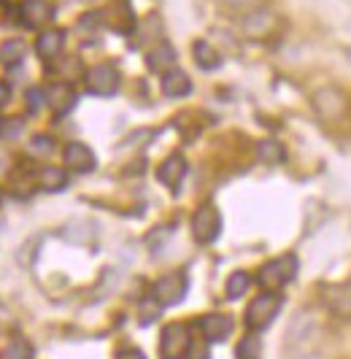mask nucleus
<instances>
[{
	"label": "nucleus",
	"instance_id": "nucleus-13",
	"mask_svg": "<svg viewBox=\"0 0 351 359\" xmlns=\"http://www.w3.org/2000/svg\"><path fill=\"white\" fill-rule=\"evenodd\" d=\"M200 330L206 332L208 341H225L232 332V319L225 313H208V316L200 319Z\"/></svg>",
	"mask_w": 351,
	"mask_h": 359
},
{
	"label": "nucleus",
	"instance_id": "nucleus-14",
	"mask_svg": "<svg viewBox=\"0 0 351 359\" xmlns=\"http://www.w3.org/2000/svg\"><path fill=\"white\" fill-rule=\"evenodd\" d=\"M314 106H316V111L324 116V119H335V116L343 111V95H340V92H335V90L316 92Z\"/></svg>",
	"mask_w": 351,
	"mask_h": 359
},
{
	"label": "nucleus",
	"instance_id": "nucleus-32",
	"mask_svg": "<svg viewBox=\"0 0 351 359\" xmlns=\"http://www.w3.org/2000/svg\"><path fill=\"white\" fill-rule=\"evenodd\" d=\"M122 359H146V357H143V354H140L138 348H133V351H124V354H122Z\"/></svg>",
	"mask_w": 351,
	"mask_h": 359
},
{
	"label": "nucleus",
	"instance_id": "nucleus-28",
	"mask_svg": "<svg viewBox=\"0 0 351 359\" xmlns=\"http://www.w3.org/2000/svg\"><path fill=\"white\" fill-rule=\"evenodd\" d=\"M187 359H208V346L203 341H192L190 351H187Z\"/></svg>",
	"mask_w": 351,
	"mask_h": 359
},
{
	"label": "nucleus",
	"instance_id": "nucleus-20",
	"mask_svg": "<svg viewBox=\"0 0 351 359\" xmlns=\"http://www.w3.org/2000/svg\"><path fill=\"white\" fill-rule=\"evenodd\" d=\"M257 157L265 165H276V162L284 160V146L279 141H263V144L257 146Z\"/></svg>",
	"mask_w": 351,
	"mask_h": 359
},
{
	"label": "nucleus",
	"instance_id": "nucleus-2",
	"mask_svg": "<svg viewBox=\"0 0 351 359\" xmlns=\"http://www.w3.org/2000/svg\"><path fill=\"white\" fill-rule=\"evenodd\" d=\"M222 233V214L216 205H200L192 216V235L197 243H213Z\"/></svg>",
	"mask_w": 351,
	"mask_h": 359
},
{
	"label": "nucleus",
	"instance_id": "nucleus-18",
	"mask_svg": "<svg viewBox=\"0 0 351 359\" xmlns=\"http://www.w3.org/2000/svg\"><path fill=\"white\" fill-rule=\"evenodd\" d=\"M244 27L249 36H265V33L273 27V17H270V11H265V8L251 11V14L244 19Z\"/></svg>",
	"mask_w": 351,
	"mask_h": 359
},
{
	"label": "nucleus",
	"instance_id": "nucleus-6",
	"mask_svg": "<svg viewBox=\"0 0 351 359\" xmlns=\"http://www.w3.org/2000/svg\"><path fill=\"white\" fill-rule=\"evenodd\" d=\"M279 308H281L279 294H260V297H254V303L246 311V324L251 330H265L267 324L273 322V316L279 313Z\"/></svg>",
	"mask_w": 351,
	"mask_h": 359
},
{
	"label": "nucleus",
	"instance_id": "nucleus-23",
	"mask_svg": "<svg viewBox=\"0 0 351 359\" xmlns=\"http://www.w3.org/2000/svg\"><path fill=\"white\" fill-rule=\"evenodd\" d=\"M33 357V348H30V343L17 338V341H11L6 348H3V359H30Z\"/></svg>",
	"mask_w": 351,
	"mask_h": 359
},
{
	"label": "nucleus",
	"instance_id": "nucleus-16",
	"mask_svg": "<svg viewBox=\"0 0 351 359\" xmlns=\"http://www.w3.org/2000/svg\"><path fill=\"white\" fill-rule=\"evenodd\" d=\"M62 43H65V33L62 30H44L38 41H35V52L41 54V57H57L60 49H62Z\"/></svg>",
	"mask_w": 351,
	"mask_h": 359
},
{
	"label": "nucleus",
	"instance_id": "nucleus-19",
	"mask_svg": "<svg viewBox=\"0 0 351 359\" xmlns=\"http://www.w3.org/2000/svg\"><path fill=\"white\" fill-rule=\"evenodd\" d=\"M38 184L44 187V189H49V192H60V189H65V184H68V176H65V170L62 168H41V173H38Z\"/></svg>",
	"mask_w": 351,
	"mask_h": 359
},
{
	"label": "nucleus",
	"instance_id": "nucleus-26",
	"mask_svg": "<svg viewBox=\"0 0 351 359\" xmlns=\"http://www.w3.org/2000/svg\"><path fill=\"white\" fill-rule=\"evenodd\" d=\"M22 127L25 122L14 116V119H0V138H17L19 133H22Z\"/></svg>",
	"mask_w": 351,
	"mask_h": 359
},
{
	"label": "nucleus",
	"instance_id": "nucleus-33",
	"mask_svg": "<svg viewBox=\"0 0 351 359\" xmlns=\"http://www.w3.org/2000/svg\"><path fill=\"white\" fill-rule=\"evenodd\" d=\"M249 3H251V0H227V6H232V8H244Z\"/></svg>",
	"mask_w": 351,
	"mask_h": 359
},
{
	"label": "nucleus",
	"instance_id": "nucleus-22",
	"mask_svg": "<svg viewBox=\"0 0 351 359\" xmlns=\"http://www.w3.org/2000/svg\"><path fill=\"white\" fill-rule=\"evenodd\" d=\"M25 57V43L22 41H6L3 46H0V60L6 62V65H17L19 60Z\"/></svg>",
	"mask_w": 351,
	"mask_h": 359
},
{
	"label": "nucleus",
	"instance_id": "nucleus-10",
	"mask_svg": "<svg viewBox=\"0 0 351 359\" xmlns=\"http://www.w3.org/2000/svg\"><path fill=\"white\" fill-rule=\"evenodd\" d=\"M46 103L52 106L57 116H62V114H68L70 108L76 106V92H73L68 81H57V84H52V90L46 92Z\"/></svg>",
	"mask_w": 351,
	"mask_h": 359
},
{
	"label": "nucleus",
	"instance_id": "nucleus-8",
	"mask_svg": "<svg viewBox=\"0 0 351 359\" xmlns=\"http://www.w3.org/2000/svg\"><path fill=\"white\" fill-rule=\"evenodd\" d=\"M65 165L73 168V170H79V173H89V170H95V151L89 149L87 144H79V141H73V144L65 146Z\"/></svg>",
	"mask_w": 351,
	"mask_h": 359
},
{
	"label": "nucleus",
	"instance_id": "nucleus-9",
	"mask_svg": "<svg viewBox=\"0 0 351 359\" xmlns=\"http://www.w3.org/2000/svg\"><path fill=\"white\" fill-rule=\"evenodd\" d=\"M19 14H22L19 17L22 25H27V27H41V25H46L54 17L52 6L46 0H22Z\"/></svg>",
	"mask_w": 351,
	"mask_h": 359
},
{
	"label": "nucleus",
	"instance_id": "nucleus-24",
	"mask_svg": "<svg viewBox=\"0 0 351 359\" xmlns=\"http://www.w3.org/2000/svg\"><path fill=\"white\" fill-rule=\"evenodd\" d=\"M327 303L333 306L335 313H343V316H351V292H349V289L327 294Z\"/></svg>",
	"mask_w": 351,
	"mask_h": 359
},
{
	"label": "nucleus",
	"instance_id": "nucleus-11",
	"mask_svg": "<svg viewBox=\"0 0 351 359\" xmlns=\"http://www.w3.org/2000/svg\"><path fill=\"white\" fill-rule=\"evenodd\" d=\"M187 176V160L181 157V154H171L168 160L159 165L157 170V179L165 184V187H171V189H178V184H181V179Z\"/></svg>",
	"mask_w": 351,
	"mask_h": 359
},
{
	"label": "nucleus",
	"instance_id": "nucleus-21",
	"mask_svg": "<svg viewBox=\"0 0 351 359\" xmlns=\"http://www.w3.org/2000/svg\"><path fill=\"white\" fill-rule=\"evenodd\" d=\"M251 284V278H249V273L244 270H238V273H232L227 278V297L230 300H238V297H244L246 289Z\"/></svg>",
	"mask_w": 351,
	"mask_h": 359
},
{
	"label": "nucleus",
	"instance_id": "nucleus-31",
	"mask_svg": "<svg viewBox=\"0 0 351 359\" xmlns=\"http://www.w3.org/2000/svg\"><path fill=\"white\" fill-rule=\"evenodd\" d=\"M8 97H11V90H8V84H0V108L8 103Z\"/></svg>",
	"mask_w": 351,
	"mask_h": 359
},
{
	"label": "nucleus",
	"instance_id": "nucleus-25",
	"mask_svg": "<svg viewBox=\"0 0 351 359\" xmlns=\"http://www.w3.org/2000/svg\"><path fill=\"white\" fill-rule=\"evenodd\" d=\"M238 359H260V341L257 338H244L238 343Z\"/></svg>",
	"mask_w": 351,
	"mask_h": 359
},
{
	"label": "nucleus",
	"instance_id": "nucleus-15",
	"mask_svg": "<svg viewBox=\"0 0 351 359\" xmlns=\"http://www.w3.org/2000/svg\"><path fill=\"white\" fill-rule=\"evenodd\" d=\"M176 62V49L171 46V43H157L152 52L146 54V65H149V71H154V73H165V71H171V65Z\"/></svg>",
	"mask_w": 351,
	"mask_h": 359
},
{
	"label": "nucleus",
	"instance_id": "nucleus-1",
	"mask_svg": "<svg viewBox=\"0 0 351 359\" xmlns=\"http://www.w3.org/2000/svg\"><path fill=\"white\" fill-rule=\"evenodd\" d=\"M298 268H300L298 257H295V254H284V257L270 259L267 265L260 268L257 284L263 289H267V292H279L284 284H289V281L298 276Z\"/></svg>",
	"mask_w": 351,
	"mask_h": 359
},
{
	"label": "nucleus",
	"instance_id": "nucleus-7",
	"mask_svg": "<svg viewBox=\"0 0 351 359\" xmlns=\"http://www.w3.org/2000/svg\"><path fill=\"white\" fill-rule=\"evenodd\" d=\"M103 22H108V27H114L117 33H130L135 27V14L130 0H114L111 8L103 11Z\"/></svg>",
	"mask_w": 351,
	"mask_h": 359
},
{
	"label": "nucleus",
	"instance_id": "nucleus-27",
	"mask_svg": "<svg viewBox=\"0 0 351 359\" xmlns=\"http://www.w3.org/2000/svg\"><path fill=\"white\" fill-rule=\"evenodd\" d=\"M46 103V92L41 90V87H33V90H27V108L30 111H41V106Z\"/></svg>",
	"mask_w": 351,
	"mask_h": 359
},
{
	"label": "nucleus",
	"instance_id": "nucleus-3",
	"mask_svg": "<svg viewBox=\"0 0 351 359\" xmlns=\"http://www.w3.org/2000/svg\"><path fill=\"white\" fill-rule=\"evenodd\" d=\"M184 294H187V276L181 270L162 276L152 287V300L159 306H176V303L184 300Z\"/></svg>",
	"mask_w": 351,
	"mask_h": 359
},
{
	"label": "nucleus",
	"instance_id": "nucleus-29",
	"mask_svg": "<svg viewBox=\"0 0 351 359\" xmlns=\"http://www.w3.org/2000/svg\"><path fill=\"white\" fill-rule=\"evenodd\" d=\"M30 149H33L35 154H46V151H52V138L49 135H35Z\"/></svg>",
	"mask_w": 351,
	"mask_h": 359
},
{
	"label": "nucleus",
	"instance_id": "nucleus-4",
	"mask_svg": "<svg viewBox=\"0 0 351 359\" xmlns=\"http://www.w3.org/2000/svg\"><path fill=\"white\" fill-rule=\"evenodd\" d=\"M192 335L187 330V324H168L162 330V341H159V354L162 359H187Z\"/></svg>",
	"mask_w": 351,
	"mask_h": 359
},
{
	"label": "nucleus",
	"instance_id": "nucleus-30",
	"mask_svg": "<svg viewBox=\"0 0 351 359\" xmlns=\"http://www.w3.org/2000/svg\"><path fill=\"white\" fill-rule=\"evenodd\" d=\"M6 173H8V154L0 149V179H3Z\"/></svg>",
	"mask_w": 351,
	"mask_h": 359
},
{
	"label": "nucleus",
	"instance_id": "nucleus-12",
	"mask_svg": "<svg viewBox=\"0 0 351 359\" xmlns=\"http://www.w3.org/2000/svg\"><path fill=\"white\" fill-rule=\"evenodd\" d=\"M162 92H165L168 97H184V95L192 92V81H190V76L184 71L171 68V71L162 73Z\"/></svg>",
	"mask_w": 351,
	"mask_h": 359
},
{
	"label": "nucleus",
	"instance_id": "nucleus-5",
	"mask_svg": "<svg viewBox=\"0 0 351 359\" xmlns=\"http://www.w3.org/2000/svg\"><path fill=\"white\" fill-rule=\"evenodd\" d=\"M87 87L92 95L111 97L114 92L119 90V71L111 62H100V65H95V68L87 71Z\"/></svg>",
	"mask_w": 351,
	"mask_h": 359
},
{
	"label": "nucleus",
	"instance_id": "nucleus-34",
	"mask_svg": "<svg viewBox=\"0 0 351 359\" xmlns=\"http://www.w3.org/2000/svg\"><path fill=\"white\" fill-rule=\"evenodd\" d=\"M87 3H92V0H87Z\"/></svg>",
	"mask_w": 351,
	"mask_h": 359
},
{
	"label": "nucleus",
	"instance_id": "nucleus-17",
	"mask_svg": "<svg viewBox=\"0 0 351 359\" xmlns=\"http://www.w3.org/2000/svg\"><path fill=\"white\" fill-rule=\"evenodd\" d=\"M192 54H194V62H197L203 71H216V68L222 65V57H219V52L211 46L208 41H194Z\"/></svg>",
	"mask_w": 351,
	"mask_h": 359
}]
</instances>
